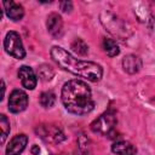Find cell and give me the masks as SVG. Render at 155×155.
I'll return each instance as SVG.
<instances>
[{"label": "cell", "mask_w": 155, "mask_h": 155, "mask_svg": "<svg viewBox=\"0 0 155 155\" xmlns=\"http://www.w3.org/2000/svg\"><path fill=\"white\" fill-rule=\"evenodd\" d=\"M61 97L65 109L75 115H86L94 108L91 88L81 80L65 82L62 87Z\"/></svg>", "instance_id": "cell-1"}, {"label": "cell", "mask_w": 155, "mask_h": 155, "mask_svg": "<svg viewBox=\"0 0 155 155\" xmlns=\"http://www.w3.org/2000/svg\"><path fill=\"white\" fill-rule=\"evenodd\" d=\"M51 57L62 69L68 70L74 75L85 78L88 81L97 82L103 76V69L99 64L90 61L78 59L59 46H53L51 48Z\"/></svg>", "instance_id": "cell-2"}, {"label": "cell", "mask_w": 155, "mask_h": 155, "mask_svg": "<svg viewBox=\"0 0 155 155\" xmlns=\"http://www.w3.org/2000/svg\"><path fill=\"white\" fill-rule=\"evenodd\" d=\"M116 124H117V119H116L115 114L113 111H107L91 124V130L94 133H99V134L110 137V134L115 130Z\"/></svg>", "instance_id": "cell-3"}, {"label": "cell", "mask_w": 155, "mask_h": 155, "mask_svg": "<svg viewBox=\"0 0 155 155\" xmlns=\"http://www.w3.org/2000/svg\"><path fill=\"white\" fill-rule=\"evenodd\" d=\"M4 47H5V51L10 56H12L17 59H22L25 56V51H24L21 36L17 31L11 30L6 34L5 40H4Z\"/></svg>", "instance_id": "cell-4"}, {"label": "cell", "mask_w": 155, "mask_h": 155, "mask_svg": "<svg viewBox=\"0 0 155 155\" xmlns=\"http://www.w3.org/2000/svg\"><path fill=\"white\" fill-rule=\"evenodd\" d=\"M36 133L48 143H61L64 139V133L54 125H41L36 128Z\"/></svg>", "instance_id": "cell-5"}, {"label": "cell", "mask_w": 155, "mask_h": 155, "mask_svg": "<svg viewBox=\"0 0 155 155\" xmlns=\"http://www.w3.org/2000/svg\"><path fill=\"white\" fill-rule=\"evenodd\" d=\"M102 22L104 23V25L108 28V30L114 34L117 38H127L130 35V33H127V28L125 25V23H122L120 19H117L115 16L107 13V18H102Z\"/></svg>", "instance_id": "cell-6"}, {"label": "cell", "mask_w": 155, "mask_h": 155, "mask_svg": "<svg viewBox=\"0 0 155 155\" xmlns=\"http://www.w3.org/2000/svg\"><path fill=\"white\" fill-rule=\"evenodd\" d=\"M28 107V96L22 90H13L8 98V110L11 113H21Z\"/></svg>", "instance_id": "cell-7"}, {"label": "cell", "mask_w": 155, "mask_h": 155, "mask_svg": "<svg viewBox=\"0 0 155 155\" xmlns=\"http://www.w3.org/2000/svg\"><path fill=\"white\" fill-rule=\"evenodd\" d=\"M18 78L21 80V84L27 90H34L36 86V76L33 71V69L28 65H22L18 70Z\"/></svg>", "instance_id": "cell-8"}, {"label": "cell", "mask_w": 155, "mask_h": 155, "mask_svg": "<svg viewBox=\"0 0 155 155\" xmlns=\"http://www.w3.org/2000/svg\"><path fill=\"white\" fill-rule=\"evenodd\" d=\"M28 143V137L23 133L16 134L8 143L6 148V155H21L22 151L25 149Z\"/></svg>", "instance_id": "cell-9"}, {"label": "cell", "mask_w": 155, "mask_h": 155, "mask_svg": "<svg viewBox=\"0 0 155 155\" xmlns=\"http://www.w3.org/2000/svg\"><path fill=\"white\" fill-rule=\"evenodd\" d=\"M46 27L48 33L54 38H61L63 34V21L58 13H51L47 17Z\"/></svg>", "instance_id": "cell-10"}, {"label": "cell", "mask_w": 155, "mask_h": 155, "mask_svg": "<svg viewBox=\"0 0 155 155\" xmlns=\"http://www.w3.org/2000/svg\"><path fill=\"white\" fill-rule=\"evenodd\" d=\"M4 5V10H5V13L6 16L12 19V21H21L24 16V10H23V6L15 2V1H4L2 2Z\"/></svg>", "instance_id": "cell-11"}, {"label": "cell", "mask_w": 155, "mask_h": 155, "mask_svg": "<svg viewBox=\"0 0 155 155\" xmlns=\"http://www.w3.org/2000/svg\"><path fill=\"white\" fill-rule=\"evenodd\" d=\"M122 67H124V70L127 71L128 74H136L142 68V61L139 57H137L134 54H128V56L124 57Z\"/></svg>", "instance_id": "cell-12"}, {"label": "cell", "mask_w": 155, "mask_h": 155, "mask_svg": "<svg viewBox=\"0 0 155 155\" xmlns=\"http://www.w3.org/2000/svg\"><path fill=\"white\" fill-rule=\"evenodd\" d=\"M111 150L116 155H134L136 154V148L126 140H117L111 145Z\"/></svg>", "instance_id": "cell-13"}, {"label": "cell", "mask_w": 155, "mask_h": 155, "mask_svg": "<svg viewBox=\"0 0 155 155\" xmlns=\"http://www.w3.org/2000/svg\"><path fill=\"white\" fill-rule=\"evenodd\" d=\"M103 50L105 51V53L109 56V57H115L119 54L120 50H119V46L116 44L115 40L113 39H103Z\"/></svg>", "instance_id": "cell-14"}, {"label": "cell", "mask_w": 155, "mask_h": 155, "mask_svg": "<svg viewBox=\"0 0 155 155\" xmlns=\"http://www.w3.org/2000/svg\"><path fill=\"white\" fill-rule=\"evenodd\" d=\"M56 102V94L52 91H46L40 94V104L44 108H51Z\"/></svg>", "instance_id": "cell-15"}, {"label": "cell", "mask_w": 155, "mask_h": 155, "mask_svg": "<svg viewBox=\"0 0 155 155\" xmlns=\"http://www.w3.org/2000/svg\"><path fill=\"white\" fill-rule=\"evenodd\" d=\"M71 50H73L75 53L80 54V56H85V54H87V52H88V46L86 45V42H85L84 40H81V39H75V40L71 42Z\"/></svg>", "instance_id": "cell-16"}, {"label": "cell", "mask_w": 155, "mask_h": 155, "mask_svg": "<svg viewBox=\"0 0 155 155\" xmlns=\"http://www.w3.org/2000/svg\"><path fill=\"white\" fill-rule=\"evenodd\" d=\"M0 126H1V143H5L6 137L10 133V121L4 114L0 115Z\"/></svg>", "instance_id": "cell-17"}, {"label": "cell", "mask_w": 155, "mask_h": 155, "mask_svg": "<svg viewBox=\"0 0 155 155\" xmlns=\"http://www.w3.org/2000/svg\"><path fill=\"white\" fill-rule=\"evenodd\" d=\"M38 74H39V76H40L44 81H48V80H51L52 76H53V69H52L50 65L44 64V65H41V67L38 69Z\"/></svg>", "instance_id": "cell-18"}, {"label": "cell", "mask_w": 155, "mask_h": 155, "mask_svg": "<svg viewBox=\"0 0 155 155\" xmlns=\"http://www.w3.org/2000/svg\"><path fill=\"white\" fill-rule=\"evenodd\" d=\"M59 6H61V10L63 12H70L73 10V4L70 1H62L59 4Z\"/></svg>", "instance_id": "cell-19"}, {"label": "cell", "mask_w": 155, "mask_h": 155, "mask_svg": "<svg viewBox=\"0 0 155 155\" xmlns=\"http://www.w3.org/2000/svg\"><path fill=\"white\" fill-rule=\"evenodd\" d=\"M31 153H33L34 155H39V153H40V149H39V147H38V145H34V147L31 148Z\"/></svg>", "instance_id": "cell-20"}]
</instances>
